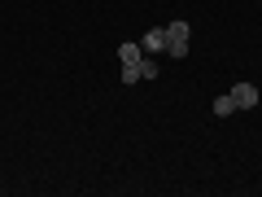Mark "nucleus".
<instances>
[{"label": "nucleus", "mask_w": 262, "mask_h": 197, "mask_svg": "<svg viewBox=\"0 0 262 197\" xmlns=\"http://www.w3.org/2000/svg\"><path fill=\"white\" fill-rule=\"evenodd\" d=\"M188 35H192V31H188V22H170L166 27V57H188Z\"/></svg>", "instance_id": "f257e3e1"}, {"label": "nucleus", "mask_w": 262, "mask_h": 197, "mask_svg": "<svg viewBox=\"0 0 262 197\" xmlns=\"http://www.w3.org/2000/svg\"><path fill=\"white\" fill-rule=\"evenodd\" d=\"M232 101H236V110H253V105H258V88H253L249 79H236L232 84Z\"/></svg>", "instance_id": "f03ea898"}, {"label": "nucleus", "mask_w": 262, "mask_h": 197, "mask_svg": "<svg viewBox=\"0 0 262 197\" xmlns=\"http://www.w3.org/2000/svg\"><path fill=\"white\" fill-rule=\"evenodd\" d=\"M140 48L149 57H158V53H166V27H153V31H144V40H140Z\"/></svg>", "instance_id": "7ed1b4c3"}, {"label": "nucleus", "mask_w": 262, "mask_h": 197, "mask_svg": "<svg viewBox=\"0 0 262 197\" xmlns=\"http://www.w3.org/2000/svg\"><path fill=\"white\" fill-rule=\"evenodd\" d=\"M118 62H122V66H140V62H144V48L127 40V44H118Z\"/></svg>", "instance_id": "20e7f679"}, {"label": "nucleus", "mask_w": 262, "mask_h": 197, "mask_svg": "<svg viewBox=\"0 0 262 197\" xmlns=\"http://www.w3.org/2000/svg\"><path fill=\"white\" fill-rule=\"evenodd\" d=\"M210 110L219 114V119H227V114H236V101H232V92H223V96H214V105Z\"/></svg>", "instance_id": "39448f33"}, {"label": "nucleus", "mask_w": 262, "mask_h": 197, "mask_svg": "<svg viewBox=\"0 0 262 197\" xmlns=\"http://www.w3.org/2000/svg\"><path fill=\"white\" fill-rule=\"evenodd\" d=\"M158 75H162L158 57H149V53H144V62H140V79H158Z\"/></svg>", "instance_id": "423d86ee"}]
</instances>
